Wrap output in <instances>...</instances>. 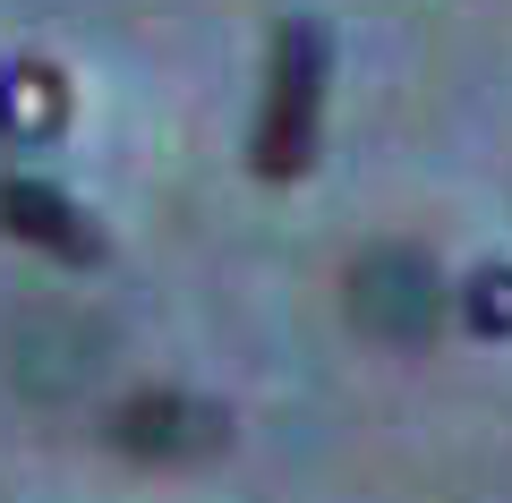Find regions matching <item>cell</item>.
<instances>
[{
    "label": "cell",
    "instance_id": "obj_5",
    "mask_svg": "<svg viewBox=\"0 0 512 503\" xmlns=\"http://www.w3.org/2000/svg\"><path fill=\"white\" fill-rule=\"evenodd\" d=\"M69 120V86H60V69H43V60H18V69H0V137H52V128Z\"/></svg>",
    "mask_w": 512,
    "mask_h": 503
},
{
    "label": "cell",
    "instance_id": "obj_6",
    "mask_svg": "<svg viewBox=\"0 0 512 503\" xmlns=\"http://www.w3.org/2000/svg\"><path fill=\"white\" fill-rule=\"evenodd\" d=\"M461 324L470 333H512V265H487L461 282Z\"/></svg>",
    "mask_w": 512,
    "mask_h": 503
},
{
    "label": "cell",
    "instance_id": "obj_4",
    "mask_svg": "<svg viewBox=\"0 0 512 503\" xmlns=\"http://www.w3.org/2000/svg\"><path fill=\"white\" fill-rule=\"evenodd\" d=\"M0 231L43 248L52 265H103V231L86 222V205L60 197L52 180H26V171H0Z\"/></svg>",
    "mask_w": 512,
    "mask_h": 503
},
{
    "label": "cell",
    "instance_id": "obj_3",
    "mask_svg": "<svg viewBox=\"0 0 512 503\" xmlns=\"http://www.w3.org/2000/svg\"><path fill=\"white\" fill-rule=\"evenodd\" d=\"M111 444L128 461H205V452L231 444V418L197 393H137L111 410Z\"/></svg>",
    "mask_w": 512,
    "mask_h": 503
},
{
    "label": "cell",
    "instance_id": "obj_2",
    "mask_svg": "<svg viewBox=\"0 0 512 503\" xmlns=\"http://www.w3.org/2000/svg\"><path fill=\"white\" fill-rule=\"evenodd\" d=\"M436 307H444V282L427 256L410 248H376L350 265V316L376 333V342H427L436 333Z\"/></svg>",
    "mask_w": 512,
    "mask_h": 503
},
{
    "label": "cell",
    "instance_id": "obj_1",
    "mask_svg": "<svg viewBox=\"0 0 512 503\" xmlns=\"http://www.w3.org/2000/svg\"><path fill=\"white\" fill-rule=\"evenodd\" d=\"M325 86H333V43L325 26L291 18L274 26V52H265V103H256V180H299L316 162V128H325Z\"/></svg>",
    "mask_w": 512,
    "mask_h": 503
}]
</instances>
